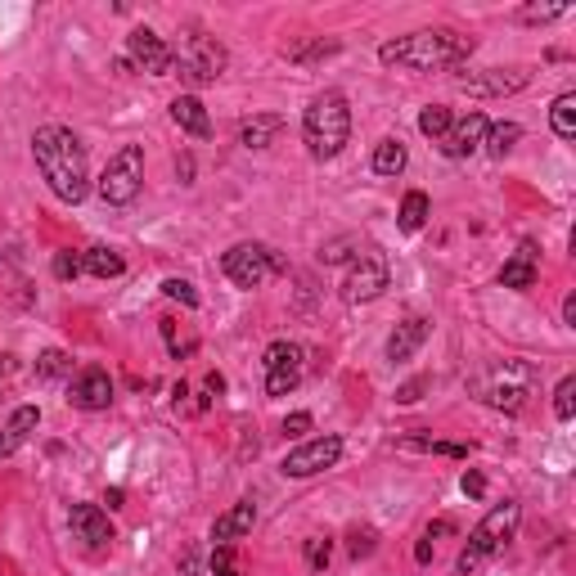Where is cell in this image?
Masks as SVG:
<instances>
[{"instance_id":"6da1fadb","label":"cell","mask_w":576,"mask_h":576,"mask_svg":"<svg viewBox=\"0 0 576 576\" xmlns=\"http://www.w3.org/2000/svg\"><path fill=\"white\" fill-rule=\"evenodd\" d=\"M32 153L41 167L45 185L54 189L59 203H81L90 189V171H86V149L68 126H41L32 135Z\"/></svg>"},{"instance_id":"7a4b0ae2","label":"cell","mask_w":576,"mask_h":576,"mask_svg":"<svg viewBox=\"0 0 576 576\" xmlns=\"http://www.w3.org/2000/svg\"><path fill=\"white\" fill-rule=\"evenodd\" d=\"M473 45H477L473 36H459V32H410L401 41H387L378 50V59L414 72H441V68H459L473 54Z\"/></svg>"},{"instance_id":"3957f363","label":"cell","mask_w":576,"mask_h":576,"mask_svg":"<svg viewBox=\"0 0 576 576\" xmlns=\"http://www.w3.org/2000/svg\"><path fill=\"white\" fill-rule=\"evenodd\" d=\"M302 135H306V153L315 162H329L342 153V144L351 140V108L342 90H320V95L306 104L302 117Z\"/></svg>"},{"instance_id":"277c9868","label":"cell","mask_w":576,"mask_h":576,"mask_svg":"<svg viewBox=\"0 0 576 576\" xmlns=\"http://www.w3.org/2000/svg\"><path fill=\"white\" fill-rule=\"evenodd\" d=\"M518 513L522 509L513 500L495 504V509L473 527V536H468V549L459 554V572H464V576L477 572V567H482V558H491L504 540H513V531H518Z\"/></svg>"},{"instance_id":"5b68a950","label":"cell","mask_w":576,"mask_h":576,"mask_svg":"<svg viewBox=\"0 0 576 576\" xmlns=\"http://www.w3.org/2000/svg\"><path fill=\"white\" fill-rule=\"evenodd\" d=\"M144 185V149L140 144H122V149L108 158L104 176H99V198L108 207H126Z\"/></svg>"},{"instance_id":"8992f818","label":"cell","mask_w":576,"mask_h":576,"mask_svg":"<svg viewBox=\"0 0 576 576\" xmlns=\"http://www.w3.org/2000/svg\"><path fill=\"white\" fill-rule=\"evenodd\" d=\"M221 270L230 275L234 288H261L270 275L284 270V257L270 252L266 243H234V248L221 257Z\"/></svg>"},{"instance_id":"52a82bcc","label":"cell","mask_w":576,"mask_h":576,"mask_svg":"<svg viewBox=\"0 0 576 576\" xmlns=\"http://www.w3.org/2000/svg\"><path fill=\"white\" fill-rule=\"evenodd\" d=\"M225 63H230V54H225V45L212 41V36H189L176 54L180 81H189V86H212L225 72Z\"/></svg>"},{"instance_id":"ba28073f","label":"cell","mask_w":576,"mask_h":576,"mask_svg":"<svg viewBox=\"0 0 576 576\" xmlns=\"http://www.w3.org/2000/svg\"><path fill=\"white\" fill-rule=\"evenodd\" d=\"M338 455H342V437H315V441H302L297 450H288L279 468H284V477H315L338 464Z\"/></svg>"},{"instance_id":"9c48e42d","label":"cell","mask_w":576,"mask_h":576,"mask_svg":"<svg viewBox=\"0 0 576 576\" xmlns=\"http://www.w3.org/2000/svg\"><path fill=\"white\" fill-rule=\"evenodd\" d=\"M527 392H531V369L527 365H504L491 374V383L482 387V401L495 405V410H522L527 405Z\"/></svg>"},{"instance_id":"30bf717a","label":"cell","mask_w":576,"mask_h":576,"mask_svg":"<svg viewBox=\"0 0 576 576\" xmlns=\"http://www.w3.org/2000/svg\"><path fill=\"white\" fill-rule=\"evenodd\" d=\"M126 54H131L135 68L153 72V77H167L171 63H176V54H171V45L162 41L158 32H149V27H135L131 36H126Z\"/></svg>"},{"instance_id":"8fae6325","label":"cell","mask_w":576,"mask_h":576,"mask_svg":"<svg viewBox=\"0 0 576 576\" xmlns=\"http://www.w3.org/2000/svg\"><path fill=\"white\" fill-rule=\"evenodd\" d=\"M383 288H387V261L378 252H360V261L351 266L347 284H342V297L347 302H374Z\"/></svg>"},{"instance_id":"7c38bea8","label":"cell","mask_w":576,"mask_h":576,"mask_svg":"<svg viewBox=\"0 0 576 576\" xmlns=\"http://www.w3.org/2000/svg\"><path fill=\"white\" fill-rule=\"evenodd\" d=\"M68 405H77V410H86V414L108 410V405H113V378H108L104 369H81L68 383Z\"/></svg>"},{"instance_id":"4fadbf2b","label":"cell","mask_w":576,"mask_h":576,"mask_svg":"<svg viewBox=\"0 0 576 576\" xmlns=\"http://www.w3.org/2000/svg\"><path fill=\"white\" fill-rule=\"evenodd\" d=\"M486 126H491V122H486L482 113L459 117V122L437 140V149L446 153V158H473V153L482 149V140H486Z\"/></svg>"},{"instance_id":"5bb4252c","label":"cell","mask_w":576,"mask_h":576,"mask_svg":"<svg viewBox=\"0 0 576 576\" xmlns=\"http://www.w3.org/2000/svg\"><path fill=\"white\" fill-rule=\"evenodd\" d=\"M531 81L527 68H486L482 77H459V90H468V95H513V90H522Z\"/></svg>"},{"instance_id":"9a60e30c","label":"cell","mask_w":576,"mask_h":576,"mask_svg":"<svg viewBox=\"0 0 576 576\" xmlns=\"http://www.w3.org/2000/svg\"><path fill=\"white\" fill-rule=\"evenodd\" d=\"M72 536L86 540L90 549H104L108 540H113V522H108V513L99 509V504H72Z\"/></svg>"},{"instance_id":"2e32d148","label":"cell","mask_w":576,"mask_h":576,"mask_svg":"<svg viewBox=\"0 0 576 576\" xmlns=\"http://www.w3.org/2000/svg\"><path fill=\"white\" fill-rule=\"evenodd\" d=\"M428 329L432 324L423 320V315H410V320H401L392 329V338H387V360H392V365H401V360H410L414 351L423 347V338H428Z\"/></svg>"},{"instance_id":"e0dca14e","label":"cell","mask_w":576,"mask_h":576,"mask_svg":"<svg viewBox=\"0 0 576 576\" xmlns=\"http://www.w3.org/2000/svg\"><path fill=\"white\" fill-rule=\"evenodd\" d=\"M252 522H257V504H252V500L230 504V509L212 522V540H216V545H234L239 536H248V531H252Z\"/></svg>"},{"instance_id":"ac0fdd59","label":"cell","mask_w":576,"mask_h":576,"mask_svg":"<svg viewBox=\"0 0 576 576\" xmlns=\"http://www.w3.org/2000/svg\"><path fill=\"white\" fill-rule=\"evenodd\" d=\"M171 122H176L180 131L198 135V140L212 135V117H207V108H203V99H198V95H176V99H171Z\"/></svg>"},{"instance_id":"d6986e66","label":"cell","mask_w":576,"mask_h":576,"mask_svg":"<svg viewBox=\"0 0 576 576\" xmlns=\"http://www.w3.org/2000/svg\"><path fill=\"white\" fill-rule=\"evenodd\" d=\"M36 423H41V410H36V405H18V410L9 414L5 432H0V459L14 455V450L23 446V441L36 432Z\"/></svg>"},{"instance_id":"ffe728a7","label":"cell","mask_w":576,"mask_h":576,"mask_svg":"<svg viewBox=\"0 0 576 576\" xmlns=\"http://www.w3.org/2000/svg\"><path fill=\"white\" fill-rule=\"evenodd\" d=\"M500 284L504 288H531L536 284V248H531V243H522V248L513 252V261H504Z\"/></svg>"},{"instance_id":"44dd1931","label":"cell","mask_w":576,"mask_h":576,"mask_svg":"<svg viewBox=\"0 0 576 576\" xmlns=\"http://www.w3.org/2000/svg\"><path fill=\"white\" fill-rule=\"evenodd\" d=\"M279 131H284V117H279V113H257V117H248V122H243L239 144H243V149H266Z\"/></svg>"},{"instance_id":"7402d4cb","label":"cell","mask_w":576,"mask_h":576,"mask_svg":"<svg viewBox=\"0 0 576 576\" xmlns=\"http://www.w3.org/2000/svg\"><path fill=\"white\" fill-rule=\"evenodd\" d=\"M81 270H86V275H95V279H117L126 270V261H122V252H117V248L95 243V248L81 252Z\"/></svg>"},{"instance_id":"603a6c76","label":"cell","mask_w":576,"mask_h":576,"mask_svg":"<svg viewBox=\"0 0 576 576\" xmlns=\"http://www.w3.org/2000/svg\"><path fill=\"white\" fill-rule=\"evenodd\" d=\"M297 383H302V356H293V360H284V365H270L266 369V396H288Z\"/></svg>"},{"instance_id":"cb8c5ba5","label":"cell","mask_w":576,"mask_h":576,"mask_svg":"<svg viewBox=\"0 0 576 576\" xmlns=\"http://www.w3.org/2000/svg\"><path fill=\"white\" fill-rule=\"evenodd\" d=\"M405 162H410V153H405L401 140H378V149H374V171H378V176H401Z\"/></svg>"},{"instance_id":"d4e9b609","label":"cell","mask_w":576,"mask_h":576,"mask_svg":"<svg viewBox=\"0 0 576 576\" xmlns=\"http://www.w3.org/2000/svg\"><path fill=\"white\" fill-rule=\"evenodd\" d=\"M549 126H554L558 140H572L576 135V95L572 90L554 99V108H549Z\"/></svg>"},{"instance_id":"484cf974","label":"cell","mask_w":576,"mask_h":576,"mask_svg":"<svg viewBox=\"0 0 576 576\" xmlns=\"http://www.w3.org/2000/svg\"><path fill=\"white\" fill-rule=\"evenodd\" d=\"M428 212H432V203H428V194L423 189H410V194L401 198V230H423L428 225Z\"/></svg>"},{"instance_id":"4316f807","label":"cell","mask_w":576,"mask_h":576,"mask_svg":"<svg viewBox=\"0 0 576 576\" xmlns=\"http://www.w3.org/2000/svg\"><path fill=\"white\" fill-rule=\"evenodd\" d=\"M522 140V126L518 122H500V126H486V153H491V158H504V153L513 149V144Z\"/></svg>"},{"instance_id":"83f0119b","label":"cell","mask_w":576,"mask_h":576,"mask_svg":"<svg viewBox=\"0 0 576 576\" xmlns=\"http://www.w3.org/2000/svg\"><path fill=\"white\" fill-rule=\"evenodd\" d=\"M450 126H455V113H450L446 104H428V108L419 113V131L428 135V140H441Z\"/></svg>"},{"instance_id":"f1b7e54d","label":"cell","mask_w":576,"mask_h":576,"mask_svg":"<svg viewBox=\"0 0 576 576\" xmlns=\"http://www.w3.org/2000/svg\"><path fill=\"white\" fill-rule=\"evenodd\" d=\"M63 374H72V360H68V351L50 347V351H41V356H36V378H45V383H54V378H63Z\"/></svg>"},{"instance_id":"f546056e","label":"cell","mask_w":576,"mask_h":576,"mask_svg":"<svg viewBox=\"0 0 576 576\" xmlns=\"http://www.w3.org/2000/svg\"><path fill=\"white\" fill-rule=\"evenodd\" d=\"M329 558H333V540L329 536H311V540H306V567H311V572H324V567H329Z\"/></svg>"},{"instance_id":"4dcf8cb0","label":"cell","mask_w":576,"mask_h":576,"mask_svg":"<svg viewBox=\"0 0 576 576\" xmlns=\"http://www.w3.org/2000/svg\"><path fill=\"white\" fill-rule=\"evenodd\" d=\"M554 414H558V419H572V414H576V378H572V374L558 383V392H554Z\"/></svg>"},{"instance_id":"1f68e13d","label":"cell","mask_w":576,"mask_h":576,"mask_svg":"<svg viewBox=\"0 0 576 576\" xmlns=\"http://www.w3.org/2000/svg\"><path fill=\"white\" fill-rule=\"evenodd\" d=\"M212 576H239V554H234V545L212 549Z\"/></svg>"},{"instance_id":"d6a6232c","label":"cell","mask_w":576,"mask_h":576,"mask_svg":"<svg viewBox=\"0 0 576 576\" xmlns=\"http://www.w3.org/2000/svg\"><path fill=\"white\" fill-rule=\"evenodd\" d=\"M81 275V252H54V279H77Z\"/></svg>"},{"instance_id":"836d02e7","label":"cell","mask_w":576,"mask_h":576,"mask_svg":"<svg viewBox=\"0 0 576 576\" xmlns=\"http://www.w3.org/2000/svg\"><path fill=\"white\" fill-rule=\"evenodd\" d=\"M563 14H567V5H527L522 9L527 23H554V18H563Z\"/></svg>"},{"instance_id":"e575fe53","label":"cell","mask_w":576,"mask_h":576,"mask_svg":"<svg viewBox=\"0 0 576 576\" xmlns=\"http://www.w3.org/2000/svg\"><path fill=\"white\" fill-rule=\"evenodd\" d=\"M162 293H167V297H176V302H185V306H198L194 284H185V279H167V284H162Z\"/></svg>"},{"instance_id":"d590c367","label":"cell","mask_w":576,"mask_h":576,"mask_svg":"<svg viewBox=\"0 0 576 576\" xmlns=\"http://www.w3.org/2000/svg\"><path fill=\"white\" fill-rule=\"evenodd\" d=\"M374 545H378V536H374V531H351V558H369V554H374Z\"/></svg>"},{"instance_id":"8d00e7d4","label":"cell","mask_w":576,"mask_h":576,"mask_svg":"<svg viewBox=\"0 0 576 576\" xmlns=\"http://www.w3.org/2000/svg\"><path fill=\"white\" fill-rule=\"evenodd\" d=\"M338 50V41H315V45H306V50H293L288 59L293 63H306V59H320V54H333Z\"/></svg>"},{"instance_id":"74e56055","label":"cell","mask_w":576,"mask_h":576,"mask_svg":"<svg viewBox=\"0 0 576 576\" xmlns=\"http://www.w3.org/2000/svg\"><path fill=\"white\" fill-rule=\"evenodd\" d=\"M459 486H464L468 500H482V495H486V477L482 473H464V477H459Z\"/></svg>"},{"instance_id":"f35d334b","label":"cell","mask_w":576,"mask_h":576,"mask_svg":"<svg viewBox=\"0 0 576 576\" xmlns=\"http://www.w3.org/2000/svg\"><path fill=\"white\" fill-rule=\"evenodd\" d=\"M284 432H288V437H302V432H311V414H306V410L288 414V419H284Z\"/></svg>"},{"instance_id":"ab89813d","label":"cell","mask_w":576,"mask_h":576,"mask_svg":"<svg viewBox=\"0 0 576 576\" xmlns=\"http://www.w3.org/2000/svg\"><path fill=\"white\" fill-rule=\"evenodd\" d=\"M423 387H428V378H410V383H405L401 392H396V401H401V405H414V401L423 396Z\"/></svg>"},{"instance_id":"60d3db41","label":"cell","mask_w":576,"mask_h":576,"mask_svg":"<svg viewBox=\"0 0 576 576\" xmlns=\"http://www.w3.org/2000/svg\"><path fill=\"white\" fill-rule=\"evenodd\" d=\"M432 450H437V455H450V459H464L468 455V446H450V441H428Z\"/></svg>"},{"instance_id":"b9f144b4","label":"cell","mask_w":576,"mask_h":576,"mask_svg":"<svg viewBox=\"0 0 576 576\" xmlns=\"http://www.w3.org/2000/svg\"><path fill=\"white\" fill-rule=\"evenodd\" d=\"M563 320H567V324H572V329H576V293H572V297H567V302H563Z\"/></svg>"},{"instance_id":"7bdbcfd3","label":"cell","mask_w":576,"mask_h":576,"mask_svg":"<svg viewBox=\"0 0 576 576\" xmlns=\"http://www.w3.org/2000/svg\"><path fill=\"white\" fill-rule=\"evenodd\" d=\"M414 558H419V563H428V558H432V540H419V545H414Z\"/></svg>"},{"instance_id":"ee69618b","label":"cell","mask_w":576,"mask_h":576,"mask_svg":"<svg viewBox=\"0 0 576 576\" xmlns=\"http://www.w3.org/2000/svg\"><path fill=\"white\" fill-rule=\"evenodd\" d=\"M446 531H455V527H450V522H432V527H428V531H423V536H428V540H432V536H446Z\"/></svg>"}]
</instances>
